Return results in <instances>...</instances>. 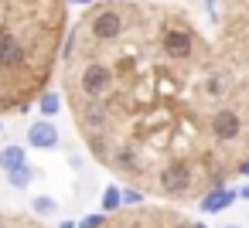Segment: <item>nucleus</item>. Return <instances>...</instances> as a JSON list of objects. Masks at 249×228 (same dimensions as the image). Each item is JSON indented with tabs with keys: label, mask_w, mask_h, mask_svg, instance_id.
<instances>
[{
	"label": "nucleus",
	"mask_w": 249,
	"mask_h": 228,
	"mask_svg": "<svg viewBox=\"0 0 249 228\" xmlns=\"http://www.w3.org/2000/svg\"><path fill=\"white\" fill-rule=\"evenodd\" d=\"M0 130H4V123H0Z\"/></svg>",
	"instance_id": "dca6fc26"
},
{
	"label": "nucleus",
	"mask_w": 249,
	"mask_h": 228,
	"mask_svg": "<svg viewBox=\"0 0 249 228\" xmlns=\"http://www.w3.org/2000/svg\"><path fill=\"white\" fill-rule=\"evenodd\" d=\"M0 228H52L48 221L35 218L31 211H18V208H0Z\"/></svg>",
	"instance_id": "39448f33"
},
{
	"label": "nucleus",
	"mask_w": 249,
	"mask_h": 228,
	"mask_svg": "<svg viewBox=\"0 0 249 228\" xmlns=\"http://www.w3.org/2000/svg\"><path fill=\"white\" fill-rule=\"evenodd\" d=\"M82 228H205L201 221L188 218L174 204H137V208H120L116 214H92L82 221Z\"/></svg>",
	"instance_id": "7ed1b4c3"
},
{
	"label": "nucleus",
	"mask_w": 249,
	"mask_h": 228,
	"mask_svg": "<svg viewBox=\"0 0 249 228\" xmlns=\"http://www.w3.org/2000/svg\"><path fill=\"white\" fill-rule=\"evenodd\" d=\"M239 197H246V201H249V184H246V187L239 191Z\"/></svg>",
	"instance_id": "ddd939ff"
},
{
	"label": "nucleus",
	"mask_w": 249,
	"mask_h": 228,
	"mask_svg": "<svg viewBox=\"0 0 249 228\" xmlns=\"http://www.w3.org/2000/svg\"><path fill=\"white\" fill-rule=\"evenodd\" d=\"M222 228H242V225H235V221H229V225H222Z\"/></svg>",
	"instance_id": "4468645a"
},
{
	"label": "nucleus",
	"mask_w": 249,
	"mask_h": 228,
	"mask_svg": "<svg viewBox=\"0 0 249 228\" xmlns=\"http://www.w3.org/2000/svg\"><path fill=\"white\" fill-rule=\"evenodd\" d=\"M31 214H35V218H41V221H45V218H48V214H58V201H55V197H52V194H38V197H35V201H31Z\"/></svg>",
	"instance_id": "6e6552de"
},
{
	"label": "nucleus",
	"mask_w": 249,
	"mask_h": 228,
	"mask_svg": "<svg viewBox=\"0 0 249 228\" xmlns=\"http://www.w3.org/2000/svg\"><path fill=\"white\" fill-rule=\"evenodd\" d=\"M235 197H239V191H232V187H215L212 194H205V197L198 201V208H201V214H215V211H225Z\"/></svg>",
	"instance_id": "423d86ee"
},
{
	"label": "nucleus",
	"mask_w": 249,
	"mask_h": 228,
	"mask_svg": "<svg viewBox=\"0 0 249 228\" xmlns=\"http://www.w3.org/2000/svg\"><path fill=\"white\" fill-rule=\"evenodd\" d=\"M69 28V0H0V119L52 92Z\"/></svg>",
	"instance_id": "f03ea898"
},
{
	"label": "nucleus",
	"mask_w": 249,
	"mask_h": 228,
	"mask_svg": "<svg viewBox=\"0 0 249 228\" xmlns=\"http://www.w3.org/2000/svg\"><path fill=\"white\" fill-rule=\"evenodd\" d=\"M35 177H38V170L28 163L24 170H14V174H7V184H11L14 191H24V187H31V180H35Z\"/></svg>",
	"instance_id": "1a4fd4ad"
},
{
	"label": "nucleus",
	"mask_w": 249,
	"mask_h": 228,
	"mask_svg": "<svg viewBox=\"0 0 249 228\" xmlns=\"http://www.w3.org/2000/svg\"><path fill=\"white\" fill-rule=\"evenodd\" d=\"M24 167H28V147L11 143V147H4V150H0V170H4V174L24 170Z\"/></svg>",
	"instance_id": "0eeeda50"
},
{
	"label": "nucleus",
	"mask_w": 249,
	"mask_h": 228,
	"mask_svg": "<svg viewBox=\"0 0 249 228\" xmlns=\"http://www.w3.org/2000/svg\"><path fill=\"white\" fill-rule=\"evenodd\" d=\"M62 102H65V99H62L58 92H45L38 106H41V113H45V119H48V116H55V113L62 109Z\"/></svg>",
	"instance_id": "9b49d317"
},
{
	"label": "nucleus",
	"mask_w": 249,
	"mask_h": 228,
	"mask_svg": "<svg viewBox=\"0 0 249 228\" xmlns=\"http://www.w3.org/2000/svg\"><path fill=\"white\" fill-rule=\"evenodd\" d=\"M24 140H28V147H31V150H55V147L62 143L58 126H55L52 119H35V123H28Z\"/></svg>",
	"instance_id": "20e7f679"
},
{
	"label": "nucleus",
	"mask_w": 249,
	"mask_h": 228,
	"mask_svg": "<svg viewBox=\"0 0 249 228\" xmlns=\"http://www.w3.org/2000/svg\"><path fill=\"white\" fill-rule=\"evenodd\" d=\"M123 208V194H120V187H106L103 191V214H116Z\"/></svg>",
	"instance_id": "9d476101"
},
{
	"label": "nucleus",
	"mask_w": 249,
	"mask_h": 228,
	"mask_svg": "<svg viewBox=\"0 0 249 228\" xmlns=\"http://www.w3.org/2000/svg\"><path fill=\"white\" fill-rule=\"evenodd\" d=\"M239 177H249V160H246V163L239 167Z\"/></svg>",
	"instance_id": "f8f14e48"
},
{
	"label": "nucleus",
	"mask_w": 249,
	"mask_h": 228,
	"mask_svg": "<svg viewBox=\"0 0 249 228\" xmlns=\"http://www.w3.org/2000/svg\"><path fill=\"white\" fill-rule=\"evenodd\" d=\"M222 4H232V0H218V7H222Z\"/></svg>",
	"instance_id": "2eb2a0df"
},
{
	"label": "nucleus",
	"mask_w": 249,
	"mask_h": 228,
	"mask_svg": "<svg viewBox=\"0 0 249 228\" xmlns=\"http://www.w3.org/2000/svg\"><path fill=\"white\" fill-rule=\"evenodd\" d=\"M62 99L89 157L157 201H201L249 160L215 38L167 0H92L69 28Z\"/></svg>",
	"instance_id": "f257e3e1"
}]
</instances>
